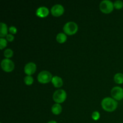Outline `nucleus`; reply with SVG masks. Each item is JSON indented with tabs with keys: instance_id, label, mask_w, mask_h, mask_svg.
<instances>
[{
	"instance_id": "f257e3e1",
	"label": "nucleus",
	"mask_w": 123,
	"mask_h": 123,
	"mask_svg": "<svg viewBox=\"0 0 123 123\" xmlns=\"http://www.w3.org/2000/svg\"><path fill=\"white\" fill-rule=\"evenodd\" d=\"M101 105L105 111L112 112L117 108L118 102L111 97H106L102 100Z\"/></svg>"
},
{
	"instance_id": "f03ea898",
	"label": "nucleus",
	"mask_w": 123,
	"mask_h": 123,
	"mask_svg": "<svg viewBox=\"0 0 123 123\" xmlns=\"http://www.w3.org/2000/svg\"><path fill=\"white\" fill-rule=\"evenodd\" d=\"M63 30L66 35L72 36L77 32L78 30V26L74 22H68L64 25Z\"/></svg>"
},
{
	"instance_id": "7ed1b4c3",
	"label": "nucleus",
	"mask_w": 123,
	"mask_h": 123,
	"mask_svg": "<svg viewBox=\"0 0 123 123\" xmlns=\"http://www.w3.org/2000/svg\"><path fill=\"white\" fill-rule=\"evenodd\" d=\"M100 10L103 13L109 14L114 8V3L109 0H103L100 3Z\"/></svg>"
},
{
	"instance_id": "20e7f679",
	"label": "nucleus",
	"mask_w": 123,
	"mask_h": 123,
	"mask_svg": "<svg viewBox=\"0 0 123 123\" xmlns=\"http://www.w3.org/2000/svg\"><path fill=\"white\" fill-rule=\"evenodd\" d=\"M52 75L49 72L46 70H43L40 72L37 76V80L41 84H48L52 81Z\"/></svg>"
},
{
	"instance_id": "39448f33",
	"label": "nucleus",
	"mask_w": 123,
	"mask_h": 123,
	"mask_svg": "<svg viewBox=\"0 0 123 123\" xmlns=\"http://www.w3.org/2000/svg\"><path fill=\"white\" fill-rule=\"evenodd\" d=\"M53 100L56 103H63L67 98V93L64 90H58L53 94Z\"/></svg>"
},
{
	"instance_id": "423d86ee",
	"label": "nucleus",
	"mask_w": 123,
	"mask_h": 123,
	"mask_svg": "<svg viewBox=\"0 0 123 123\" xmlns=\"http://www.w3.org/2000/svg\"><path fill=\"white\" fill-rule=\"evenodd\" d=\"M1 68L4 72H11L14 70V64L10 59L5 58L2 60L1 63Z\"/></svg>"
},
{
	"instance_id": "0eeeda50",
	"label": "nucleus",
	"mask_w": 123,
	"mask_h": 123,
	"mask_svg": "<svg viewBox=\"0 0 123 123\" xmlns=\"http://www.w3.org/2000/svg\"><path fill=\"white\" fill-rule=\"evenodd\" d=\"M111 94L115 100H121L123 99V88L120 86H115L112 89Z\"/></svg>"
},
{
	"instance_id": "6e6552de",
	"label": "nucleus",
	"mask_w": 123,
	"mask_h": 123,
	"mask_svg": "<svg viewBox=\"0 0 123 123\" xmlns=\"http://www.w3.org/2000/svg\"><path fill=\"white\" fill-rule=\"evenodd\" d=\"M50 12L54 16L59 17L63 14L64 12V8L62 5L58 4H55L52 7L51 9H50Z\"/></svg>"
},
{
	"instance_id": "1a4fd4ad",
	"label": "nucleus",
	"mask_w": 123,
	"mask_h": 123,
	"mask_svg": "<svg viewBox=\"0 0 123 123\" xmlns=\"http://www.w3.org/2000/svg\"><path fill=\"white\" fill-rule=\"evenodd\" d=\"M37 70V66L34 62H30L25 65L24 67V72L28 76H31L35 73Z\"/></svg>"
},
{
	"instance_id": "9d476101",
	"label": "nucleus",
	"mask_w": 123,
	"mask_h": 123,
	"mask_svg": "<svg viewBox=\"0 0 123 123\" xmlns=\"http://www.w3.org/2000/svg\"><path fill=\"white\" fill-rule=\"evenodd\" d=\"M49 13V10L46 7H40L38 8L36 10V15L39 18H46L48 16Z\"/></svg>"
},
{
	"instance_id": "9b49d317",
	"label": "nucleus",
	"mask_w": 123,
	"mask_h": 123,
	"mask_svg": "<svg viewBox=\"0 0 123 123\" xmlns=\"http://www.w3.org/2000/svg\"><path fill=\"white\" fill-rule=\"evenodd\" d=\"M52 83L55 88H60L63 85V80L62 79L58 76H53L52 79Z\"/></svg>"
},
{
	"instance_id": "f8f14e48",
	"label": "nucleus",
	"mask_w": 123,
	"mask_h": 123,
	"mask_svg": "<svg viewBox=\"0 0 123 123\" xmlns=\"http://www.w3.org/2000/svg\"><path fill=\"white\" fill-rule=\"evenodd\" d=\"M0 37L1 38H3L5 36H7V35L8 34V29L7 27V25H6L5 23L1 22L0 23Z\"/></svg>"
},
{
	"instance_id": "ddd939ff",
	"label": "nucleus",
	"mask_w": 123,
	"mask_h": 123,
	"mask_svg": "<svg viewBox=\"0 0 123 123\" xmlns=\"http://www.w3.org/2000/svg\"><path fill=\"white\" fill-rule=\"evenodd\" d=\"M62 110V106L59 103H55L54 105L52 106L51 108V111L54 115H59L61 113Z\"/></svg>"
},
{
	"instance_id": "4468645a",
	"label": "nucleus",
	"mask_w": 123,
	"mask_h": 123,
	"mask_svg": "<svg viewBox=\"0 0 123 123\" xmlns=\"http://www.w3.org/2000/svg\"><path fill=\"white\" fill-rule=\"evenodd\" d=\"M56 40L59 43H64L67 41V35L65 33L60 32L56 35Z\"/></svg>"
},
{
	"instance_id": "2eb2a0df",
	"label": "nucleus",
	"mask_w": 123,
	"mask_h": 123,
	"mask_svg": "<svg viewBox=\"0 0 123 123\" xmlns=\"http://www.w3.org/2000/svg\"><path fill=\"white\" fill-rule=\"evenodd\" d=\"M115 82L117 84H123V74L121 73H118L115 74L114 77Z\"/></svg>"
},
{
	"instance_id": "dca6fc26",
	"label": "nucleus",
	"mask_w": 123,
	"mask_h": 123,
	"mask_svg": "<svg viewBox=\"0 0 123 123\" xmlns=\"http://www.w3.org/2000/svg\"><path fill=\"white\" fill-rule=\"evenodd\" d=\"M24 82L26 85H31L34 82V78L31 76H26L24 78Z\"/></svg>"
},
{
	"instance_id": "f3484780",
	"label": "nucleus",
	"mask_w": 123,
	"mask_h": 123,
	"mask_svg": "<svg viewBox=\"0 0 123 123\" xmlns=\"http://www.w3.org/2000/svg\"><path fill=\"white\" fill-rule=\"evenodd\" d=\"M13 55V51L11 49H6L4 52V56L7 59L12 57Z\"/></svg>"
},
{
	"instance_id": "a211bd4d",
	"label": "nucleus",
	"mask_w": 123,
	"mask_h": 123,
	"mask_svg": "<svg viewBox=\"0 0 123 123\" xmlns=\"http://www.w3.org/2000/svg\"><path fill=\"white\" fill-rule=\"evenodd\" d=\"M114 8L117 10H120L123 7V2L120 0H117L114 2Z\"/></svg>"
},
{
	"instance_id": "6ab92c4d",
	"label": "nucleus",
	"mask_w": 123,
	"mask_h": 123,
	"mask_svg": "<svg viewBox=\"0 0 123 123\" xmlns=\"http://www.w3.org/2000/svg\"><path fill=\"white\" fill-rule=\"evenodd\" d=\"M7 46V40L6 38H0V49L1 50L6 48Z\"/></svg>"
},
{
	"instance_id": "aec40b11",
	"label": "nucleus",
	"mask_w": 123,
	"mask_h": 123,
	"mask_svg": "<svg viewBox=\"0 0 123 123\" xmlns=\"http://www.w3.org/2000/svg\"><path fill=\"white\" fill-rule=\"evenodd\" d=\"M91 117H92V118L94 120H95V121H97V120H98V119L100 118V113L97 111L93 112L92 114V115H91Z\"/></svg>"
},
{
	"instance_id": "412c9836",
	"label": "nucleus",
	"mask_w": 123,
	"mask_h": 123,
	"mask_svg": "<svg viewBox=\"0 0 123 123\" xmlns=\"http://www.w3.org/2000/svg\"><path fill=\"white\" fill-rule=\"evenodd\" d=\"M8 31L10 32L12 34H15L17 33V28L14 26H12L8 28Z\"/></svg>"
},
{
	"instance_id": "4be33fe9",
	"label": "nucleus",
	"mask_w": 123,
	"mask_h": 123,
	"mask_svg": "<svg viewBox=\"0 0 123 123\" xmlns=\"http://www.w3.org/2000/svg\"><path fill=\"white\" fill-rule=\"evenodd\" d=\"M14 36H13V34H8L7 35V36H6V40H7L8 42H12L14 40Z\"/></svg>"
},
{
	"instance_id": "5701e85b",
	"label": "nucleus",
	"mask_w": 123,
	"mask_h": 123,
	"mask_svg": "<svg viewBox=\"0 0 123 123\" xmlns=\"http://www.w3.org/2000/svg\"><path fill=\"white\" fill-rule=\"evenodd\" d=\"M48 123H58L56 121H54V120H52V121H49Z\"/></svg>"
},
{
	"instance_id": "b1692460",
	"label": "nucleus",
	"mask_w": 123,
	"mask_h": 123,
	"mask_svg": "<svg viewBox=\"0 0 123 123\" xmlns=\"http://www.w3.org/2000/svg\"></svg>"
},
{
	"instance_id": "393cba45",
	"label": "nucleus",
	"mask_w": 123,
	"mask_h": 123,
	"mask_svg": "<svg viewBox=\"0 0 123 123\" xmlns=\"http://www.w3.org/2000/svg\"></svg>"
}]
</instances>
